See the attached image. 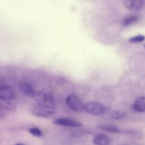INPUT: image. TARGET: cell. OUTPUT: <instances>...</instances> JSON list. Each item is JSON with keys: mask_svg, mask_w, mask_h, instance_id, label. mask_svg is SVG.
Listing matches in <instances>:
<instances>
[{"mask_svg": "<svg viewBox=\"0 0 145 145\" xmlns=\"http://www.w3.org/2000/svg\"><path fill=\"white\" fill-rule=\"evenodd\" d=\"M19 88L21 92L29 96L33 97L36 91L32 86L27 82H21L19 85Z\"/></svg>", "mask_w": 145, "mask_h": 145, "instance_id": "cell-7", "label": "cell"}, {"mask_svg": "<svg viewBox=\"0 0 145 145\" xmlns=\"http://www.w3.org/2000/svg\"><path fill=\"white\" fill-rule=\"evenodd\" d=\"M54 123L56 125L71 127H78L82 126V124L79 121L72 118L66 117L58 118L54 121Z\"/></svg>", "mask_w": 145, "mask_h": 145, "instance_id": "cell-4", "label": "cell"}, {"mask_svg": "<svg viewBox=\"0 0 145 145\" xmlns=\"http://www.w3.org/2000/svg\"><path fill=\"white\" fill-rule=\"evenodd\" d=\"M99 127L102 130H104L110 133H119L120 131L118 127L112 125H103L101 126H100Z\"/></svg>", "mask_w": 145, "mask_h": 145, "instance_id": "cell-14", "label": "cell"}, {"mask_svg": "<svg viewBox=\"0 0 145 145\" xmlns=\"http://www.w3.org/2000/svg\"><path fill=\"white\" fill-rule=\"evenodd\" d=\"M144 0H124L126 8L131 11H138L144 6Z\"/></svg>", "mask_w": 145, "mask_h": 145, "instance_id": "cell-6", "label": "cell"}, {"mask_svg": "<svg viewBox=\"0 0 145 145\" xmlns=\"http://www.w3.org/2000/svg\"><path fill=\"white\" fill-rule=\"evenodd\" d=\"M1 86H2V85H1V84H0V88H1Z\"/></svg>", "mask_w": 145, "mask_h": 145, "instance_id": "cell-18", "label": "cell"}, {"mask_svg": "<svg viewBox=\"0 0 145 145\" xmlns=\"http://www.w3.org/2000/svg\"><path fill=\"white\" fill-rule=\"evenodd\" d=\"M15 145H24V144H21V143H17V144H15Z\"/></svg>", "mask_w": 145, "mask_h": 145, "instance_id": "cell-17", "label": "cell"}, {"mask_svg": "<svg viewBox=\"0 0 145 145\" xmlns=\"http://www.w3.org/2000/svg\"><path fill=\"white\" fill-rule=\"evenodd\" d=\"M111 117L115 120H123L127 117V113L122 110H114L111 113Z\"/></svg>", "mask_w": 145, "mask_h": 145, "instance_id": "cell-13", "label": "cell"}, {"mask_svg": "<svg viewBox=\"0 0 145 145\" xmlns=\"http://www.w3.org/2000/svg\"><path fill=\"white\" fill-rule=\"evenodd\" d=\"M0 109L8 111H14L16 110V106L15 104L9 101H3L0 103Z\"/></svg>", "mask_w": 145, "mask_h": 145, "instance_id": "cell-11", "label": "cell"}, {"mask_svg": "<svg viewBox=\"0 0 145 145\" xmlns=\"http://www.w3.org/2000/svg\"><path fill=\"white\" fill-rule=\"evenodd\" d=\"M29 132L31 134L35 137H41L42 133L41 130L37 127H32L29 130Z\"/></svg>", "mask_w": 145, "mask_h": 145, "instance_id": "cell-16", "label": "cell"}, {"mask_svg": "<svg viewBox=\"0 0 145 145\" xmlns=\"http://www.w3.org/2000/svg\"><path fill=\"white\" fill-rule=\"evenodd\" d=\"M93 142L96 145H109L110 139L104 134L96 135L93 140Z\"/></svg>", "mask_w": 145, "mask_h": 145, "instance_id": "cell-10", "label": "cell"}, {"mask_svg": "<svg viewBox=\"0 0 145 145\" xmlns=\"http://www.w3.org/2000/svg\"><path fill=\"white\" fill-rule=\"evenodd\" d=\"M15 97V92L12 88L7 86H2L0 88V99L3 101H9Z\"/></svg>", "mask_w": 145, "mask_h": 145, "instance_id": "cell-5", "label": "cell"}, {"mask_svg": "<svg viewBox=\"0 0 145 145\" xmlns=\"http://www.w3.org/2000/svg\"><path fill=\"white\" fill-rule=\"evenodd\" d=\"M133 109L139 113L145 112V97L144 96H139L135 99L133 104Z\"/></svg>", "mask_w": 145, "mask_h": 145, "instance_id": "cell-8", "label": "cell"}, {"mask_svg": "<svg viewBox=\"0 0 145 145\" xmlns=\"http://www.w3.org/2000/svg\"><path fill=\"white\" fill-rule=\"evenodd\" d=\"M32 111L36 116L41 117H48L56 113V110L51 105L37 102L33 104Z\"/></svg>", "mask_w": 145, "mask_h": 145, "instance_id": "cell-1", "label": "cell"}, {"mask_svg": "<svg viewBox=\"0 0 145 145\" xmlns=\"http://www.w3.org/2000/svg\"><path fill=\"white\" fill-rule=\"evenodd\" d=\"M84 109L88 113L93 116L101 115L106 110L105 106L102 104L95 101H90L84 104Z\"/></svg>", "mask_w": 145, "mask_h": 145, "instance_id": "cell-2", "label": "cell"}, {"mask_svg": "<svg viewBox=\"0 0 145 145\" xmlns=\"http://www.w3.org/2000/svg\"><path fill=\"white\" fill-rule=\"evenodd\" d=\"M144 40V36L142 35H138L130 37L129 39L130 43H140Z\"/></svg>", "mask_w": 145, "mask_h": 145, "instance_id": "cell-15", "label": "cell"}, {"mask_svg": "<svg viewBox=\"0 0 145 145\" xmlns=\"http://www.w3.org/2000/svg\"><path fill=\"white\" fill-rule=\"evenodd\" d=\"M138 19V18L135 15H129L128 16L125 17L122 20V24L123 26L127 27L135 23L137 21Z\"/></svg>", "mask_w": 145, "mask_h": 145, "instance_id": "cell-12", "label": "cell"}, {"mask_svg": "<svg viewBox=\"0 0 145 145\" xmlns=\"http://www.w3.org/2000/svg\"><path fill=\"white\" fill-rule=\"evenodd\" d=\"M66 104L74 111L80 112L84 109V105L80 99L74 93H71L66 97Z\"/></svg>", "mask_w": 145, "mask_h": 145, "instance_id": "cell-3", "label": "cell"}, {"mask_svg": "<svg viewBox=\"0 0 145 145\" xmlns=\"http://www.w3.org/2000/svg\"><path fill=\"white\" fill-rule=\"evenodd\" d=\"M33 97H34L36 102L39 103L46 104V103L49 100L48 95L45 92L40 91H36Z\"/></svg>", "mask_w": 145, "mask_h": 145, "instance_id": "cell-9", "label": "cell"}]
</instances>
